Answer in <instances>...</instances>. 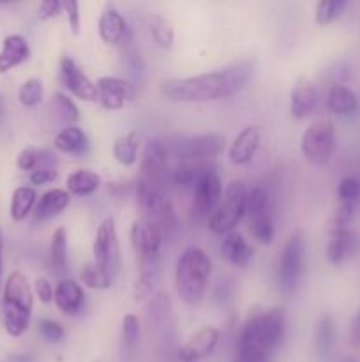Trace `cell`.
Listing matches in <instances>:
<instances>
[{"instance_id": "obj_1", "label": "cell", "mask_w": 360, "mask_h": 362, "mask_svg": "<svg viewBox=\"0 0 360 362\" xmlns=\"http://www.w3.org/2000/svg\"><path fill=\"white\" fill-rule=\"evenodd\" d=\"M254 74L253 60H236L222 69L175 78L161 83V94L173 103H210L240 94Z\"/></svg>"}, {"instance_id": "obj_2", "label": "cell", "mask_w": 360, "mask_h": 362, "mask_svg": "<svg viewBox=\"0 0 360 362\" xmlns=\"http://www.w3.org/2000/svg\"><path fill=\"white\" fill-rule=\"evenodd\" d=\"M286 332V315L281 306L249 310L236 338V352H254L272 357Z\"/></svg>"}, {"instance_id": "obj_3", "label": "cell", "mask_w": 360, "mask_h": 362, "mask_svg": "<svg viewBox=\"0 0 360 362\" xmlns=\"http://www.w3.org/2000/svg\"><path fill=\"white\" fill-rule=\"evenodd\" d=\"M210 272V257L201 247L189 246L180 253L175 264V290L184 304L198 306L203 300Z\"/></svg>"}, {"instance_id": "obj_4", "label": "cell", "mask_w": 360, "mask_h": 362, "mask_svg": "<svg viewBox=\"0 0 360 362\" xmlns=\"http://www.w3.org/2000/svg\"><path fill=\"white\" fill-rule=\"evenodd\" d=\"M34 308V290L27 276L20 271L11 272L6 279L2 299V318L7 334L20 338L30 325Z\"/></svg>"}, {"instance_id": "obj_5", "label": "cell", "mask_w": 360, "mask_h": 362, "mask_svg": "<svg viewBox=\"0 0 360 362\" xmlns=\"http://www.w3.org/2000/svg\"><path fill=\"white\" fill-rule=\"evenodd\" d=\"M136 204L141 212V218L155 223L164 233V239L172 237L179 230L175 209L172 200L157 189V186L141 179L136 184Z\"/></svg>"}, {"instance_id": "obj_6", "label": "cell", "mask_w": 360, "mask_h": 362, "mask_svg": "<svg viewBox=\"0 0 360 362\" xmlns=\"http://www.w3.org/2000/svg\"><path fill=\"white\" fill-rule=\"evenodd\" d=\"M247 197H249V189L246 184L242 180H232L226 186L219 205L208 218V228L217 235H226V233L233 232L246 216Z\"/></svg>"}, {"instance_id": "obj_7", "label": "cell", "mask_w": 360, "mask_h": 362, "mask_svg": "<svg viewBox=\"0 0 360 362\" xmlns=\"http://www.w3.org/2000/svg\"><path fill=\"white\" fill-rule=\"evenodd\" d=\"M306 272V237L302 230H296L284 243L277 262V285L286 296L299 288Z\"/></svg>"}, {"instance_id": "obj_8", "label": "cell", "mask_w": 360, "mask_h": 362, "mask_svg": "<svg viewBox=\"0 0 360 362\" xmlns=\"http://www.w3.org/2000/svg\"><path fill=\"white\" fill-rule=\"evenodd\" d=\"M335 127L330 120H318L311 124L300 138V151L311 165L323 166L335 152Z\"/></svg>"}, {"instance_id": "obj_9", "label": "cell", "mask_w": 360, "mask_h": 362, "mask_svg": "<svg viewBox=\"0 0 360 362\" xmlns=\"http://www.w3.org/2000/svg\"><path fill=\"white\" fill-rule=\"evenodd\" d=\"M247 230L251 237L261 244L274 240V219H272L270 197L263 187H253L247 197Z\"/></svg>"}, {"instance_id": "obj_10", "label": "cell", "mask_w": 360, "mask_h": 362, "mask_svg": "<svg viewBox=\"0 0 360 362\" xmlns=\"http://www.w3.org/2000/svg\"><path fill=\"white\" fill-rule=\"evenodd\" d=\"M131 246L140 260L141 267L145 265H157L161 257L162 244H164V233L155 223L140 218L131 225Z\"/></svg>"}, {"instance_id": "obj_11", "label": "cell", "mask_w": 360, "mask_h": 362, "mask_svg": "<svg viewBox=\"0 0 360 362\" xmlns=\"http://www.w3.org/2000/svg\"><path fill=\"white\" fill-rule=\"evenodd\" d=\"M94 262L115 279L120 272V246L119 235H116V225L113 218H104L95 232L94 246Z\"/></svg>"}, {"instance_id": "obj_12", "label": "cell", "mask_w": 360, "mask_h": 362, "mask_svg": "<svg viewBox=\"0 0 360 362\" xmlns=\"http://www.w3.org/2000/svg\"><path fill=\"white\" fill-rule=\"evenodd\" d=\"M226 148V140L219 133H201L194 136L180 138L172 145V152L187 163H201L205 159L217 158Z\"/></svg>"}, {"instance_id": "obj_13", "label": "cell", "mask_w": 360, "mask_h": 362, "mask_svg": "<svg viewBox=\"0 0 360 362\" xmlns=\"http://www.w3.org/2000/svg\"><path fill=\"white\" fill-rule=\"evenodd\" d=\"M224 189H222V180L219 173L212 166H207L196 184L193 186V216L201 221L208 219L215 207L221 202Z\"/></svg>"}, {"instance_id": "obj_14", "label": "cell", "mask_w": 360, "mask_h": 362, "mask_svg": "<svg viewBox=\"0 0 360 362\" xmlns=\"http://www.w3.org/2000/svg\"><path fill=\"white\" fill-rule=\"evenodd\" d=\"M60 80L62 85L81 101H97V88L69 55L60 57Z\"/></svg>"}, {"instance_id": "obj_15", "label": "cell", "mask_w": 360, "mask_h": 362, "mask_svg": "<svg viewBox=\"0 0 360 362\" xmlns=\"http://www.w3.org/2000/svg\"><path fill=\"white\" fill-rule=\"evenodd\" d=\"M169 148L161 138H148L143 145L140 159V170L143 180L154 184L162 179L166 173V165H168Z\"/></svg>"}, {"instance_id": "obj_16", "label": "cell", "mask_w": 360, "mask_h": 362, "mask_svg": "<svg viewBox=\"0 0 360 362\" xmlns=\"http://www.w3.org/2000/svg\"><path fill=\"white\" fill-rule=\"evenodd\" d=\"M219 339H221V332L219 329L212 327V325H205L200 331L194 332L186 345L179 350L180 362H200L205 357L212 356L214 350L217 349Z\"/></svg>"}, {"instance_id": "obj_17", "label": "cell", "mask_w": 360, "mask_h": 362, "mask_svg": "<svg viewBox=\"0 0 360 362\" xmlns=\"http://www.w3.org/2000/svg\"><path fill=\"white\" fill-rule=\"evenodd\" d=\"M360 253V235L352 228L328 233L325 257L330 265H341Z\"/></svg>"}, {"instance_id": "obj_18", "label": "cell", "mask_w": 360, "mask_h": 362, "mask_svg": "<svg viewBox=\"0 0 360 362\" xmlns=\"http://www.w3.org/2000/svg\"><path fill=\"white\" fill-rule=\"evenodd\" d=\"M95 88H97V101L104 110H115L124 108V105L129 99V83L119 76H99L95 81Z\"/></svg>"}, {"instance_id": "obj_19", "label": "cell", "mask_w": 360, "mask_h": 362, "mask_svg": "<svg viewBox=\"0 0 360 362\" xmlns=\"http://www.w3.org/2000/svg\"><path fill=\"white\" fill-rule=\"evenodd\" d=\"M53 303L67 317H74L83 310L85 290L76 279L62 278L55 285L53 292Z\"/></svg>"}, {"instance_id": "obj_20", "label": "cell", "mask_w": 360, "mask_h": 362, "mask_svg": "<svg viewBox=\"0 0 360 362\" xmlns=\"http://www.w3.org/2000/svg\"><path fill=\"white\" fill-rule=\"evenodd\" d=\"M99 37L108 46H120L127 37V21L115 6H104L97 21Z\"/></svg>"}, {"instance_id": "obj_21", "label": "cell", "mask_w": 360, "mask_h": 362, "mask_svg": "<svg viewBox=\"0 0 360 362\" xmlns=\"http://www.w3.org/2000/svg\"><path fill=\"white\" fill-rule=\"evenodd\" d=\"M261 141V133L258 126H247L236 134V138L233 140L232 147L228 151V159L232 165L235 166H244L247 163H251V159L254 158V154L260 148Z\"/></svg>"}, {"instance_id": "obj_22", "label": "cell", "mask_w": 360, "mask_h": 362, "mask_svg": "<svg viewBox=\"0 0 360 362\" xmlns=\"http://www.w3.org/2000/svg\"><path fill=\"white\" fill-rule=\"evenodd\" d=\"M71 204V194L66 189H60V187H53L48 189L35 204L34 212H32V218L34 223H46L49 219L56 218V216L62 214Z\"/></svg>"}, {"instance_id": "obj_23", "label": "cell", "mask_w": 360, "mask_h": 362, "mask_svg": "<svg viewBox=\"0 0 360 362\" xmlns=\"http://www.w3.org/2000/svg\"><path fill=\"white\" fill-rule=\"evenodd\" d=\"M318 106V88L307 78H299L292 90V105L289 112L295 119L304 120L316 110Z\"/></svg>"}, {"instance_id": "obj_24", "label": "cell", "mask_w": 360, "mask_h": 362, "mask_svg": "<svg viewBox=\"0 0 360 362\" xmlns=\"http://www.w3.org/2000/svg\"><path fill=\"white\" fill-rule=\"evenodd\" d=\"M30 57V46L27 39L20 34H11L4 39L2 49H0V74L14 69L27 62Z\"/></svg>"}, {"instance_id": "obj_25", "label": "cell", "mask_w": 360, "mask_h": 362, "mask_svg": "<svg viewBox=\"0 0 360 362\" xmlns=\"http://www.w3.org/2000/svg\"><path fill=\"white\" fill-rule=\"evenodd\" d=\"M221 257L224 258L228 264L235 265V267H246L251 260H253V247L246 240V237L240 232L233 230V232L226 233L222 239L221 247Z\"/></svg>"}, {"instance_id": "obj_26", "label": "cell", "mask_w": 360, "mask_h": 362, "mask_svg": "<svg viewBox=\"0 0 360 362\" xmlns=\"http://www.w3.org/2000/svg\"><path fill=\"white\" fill-rule=\"evenodd\" d=\"M53 147L62 154L83 156L88 151V138L85 131L78 126H66L56 133Z\"/></svg>"}, {"instance_id": "obj_27", "label": "cell", "mask_w": 360, "mask_h": 362, "mask_svg": "<svg viewBox=\"0 0 360 362\" xmlns=\"http://www.w3.org/2000/svg\"><path fill=\"white\" fill-rule=\"evenodd\" d=\"M327 106L334 115L337 117H352L359 110V99L355 92L349 87L341 83L332 85L327 94Z\"/></svg>"}, {"instance_id": "obj_28", "label": "cell", "mask_w": 360, "mask_h": 362, "mask_svg": "<svg viewBox=\"0 0 360 362\" xmlns=\"http://www.w3.org/2000/svg\"><path fill=\"white\" fill-rule=\"evenodd\" d=\"M49 265L56 276H64L69 271V246H67V232L59 226L53 230L49 243Z\"/></svg>"}, {"instance_id": "obj_29", "label": "cell", "mask_w": 360, "mask_h": 362, "mask_svg": "<svg viewBox=\"0 0 360 362\" xmlns=\"http://www.w3.org/2000/svg\"><path fill=\"white\" fill-rule=\"evenodd\" d=\"M138 156H140V136L136 131H129L126 134H120L113 141V158L119 165L133 166L136 165Z\"/></svg>"}, {"instance_id": "obj_30", "label": "cell", "mask_w": 360, "mask_h": 362, "mask_svg": "<svg viewBox=\"0 0 360 362\" xmlns=\"http://www.w3.org/2000/svg\"><path fill=\"white\" fill-rule=\"evenodd\" d=\"M101 175L90 170H76L67 177L66 191L74 197H90L101 186Z\"/></svg>"}, {"instance_id": "obj_31", "label": "cell", "mask_w": 360, "mask_h": 362, "mask_svg": "<svg viewBox=\"0 0 360 362\" xmlns=\"http://www.w3.org/2000/svg\"><path fill=\"white\" fill-rule=\"evenodd\" d=\"M37 204V193L30 186H20L13 191L11 197V219L14 223H20L27 218L30 212H34Z\"/></svg>"}, {"instance_id": "obj_32", "label": "cell", "mask_w": 360, "mask_h": 362, "mask_svg": "<svg viewBox=\"0 0 360 362\" xmlns=\"http://www.w3.org/2000/svg\"><path fill=\"white\" fill-rule=\"evenodd\" d=\"M314 341H316V350L321 357L330 356L335 343V322L330 313H325L318 320L316 331H314Z\"/></svg>"}, {"instance_id": "obj_33", "label": "cell", "mask_w": 360, "mask_h": 362, "mask_svg": "<svg viewBox=\"0 0 360 362\" xmlns=\"http://www.w3.org/2000/svg\"><path fill=\"white\" fill-rule=\"evenodd\" d=\"M172 317V300L169 296L164 292H157L152 296L150 303L147 306V318L150 327H164Z\"/></svg>"}, {"instance_id": "obj_34", "label": "cell", "mask_w": 360, "mask_h": 362, "mask_svg": "<svg viewBox=\"0 0 360 362\" xmlns=\"http://www.w3.org/2000/svg\"><path fill=\"white\" fill-rule=\"evenodd\" d=\"M159 281V267L157 265H145L141 267L136 281L133 285L134 300H145L154 293L155 285Z\"/></svg>"}, {"instance_id": "obj_35", "label": "cell", "mask_w": 360, "mask_h": 362, "mask_svg": "<svg viewBox=\"0 0 360 362\" xmlns=\"http://www.w3.org/2000/svg\"><path fill=\"white\" fill-rule=\"evenodd\" d=\"M141 336V324L136 315L127 313L122 318V329H120V339H122V350L127 356H133L138 349Z\"/></svg>"}, {"instance_id": "obj_36", "label": "cell", "mask_w": 360, "mask_h": 362, "mask_svg": "<svg viewBox=\"0 0 360 362\" xmlns=\"http://www.w3.org/2000/svg\"><path fill=\"white\" fill-rule=\"evenodd\" d=\"M80 279L87 288L106 290L112 286L113 279L108 272L102 271L95 262H87L80 271Z\"/></svg>"}, {"instance_id": "obj_37", "label": "cell", "mask_w": 360, "mask_h": 362, "mask_svg": "<svg viewBox=\"0 0 360 362\" xmlns=\"http://www.w3.org/2000/svg\"><path fill=\"white\" fill-rule=\"evenodd\" d=\"M150 35L155 45L162 49H172L175 45V30L172 23L162 16H155L150 23Z\"/></svg>"}, {"instance_id": "obj_38", "label": "cell", "mask_w": 360, "mask_h": 362, "mask_svg": "<svg viewBox=\"0 0 360 362\" xmlns=\"http://www.w3.org/2000/svg\"><path fill=\"white\" fill-rule=\"evenodd\" d=\"M346 9V0H320L314 7V21L318 25H328L341 16Z\"/></svg>"}, {"instance_id": "obj_39", "label": "cell", "mask_w": 360, "mask_h": 362, "mask_svg": "<svg viewBox=\"0 0 360 362\" xmlns=\"http://www.w3.org/2000/svg\"><path fill=\"white\" fill-rule=\"evenodd\" d=\"M205 170H207V165H203V163H184V165L176 166L172 179L176 186L193 187Z\"/></svg>"}, {"instance_id": "obj_40", "label": "cell", "mask_w": 360, "mask_h": 362, "mask_svg": "<svg viewBox=\"0 0 360 362\" xmlns=\"http://www.w3.org/2000/svg\"><path fill=\"white\" fill-rule=\"evenodd\" d=\"M42 95H44V87H42V81L39 78L25 80L23 85L20 87V92H18V99H20L25 108L37 106L42 101Z\"/></svg>"}, {"instance_id": "obj_41", "label": "cell", "mask_w": 360, "mask_h": 362, "mask_svg": "<svg viewBox=\"0 0 360 362\" xmlns=\"http://www.w3.org/2000/svg\"><path fill=\"white\" fill-rule=\"evenodd\" d=\"M52 106L55 108V112L59 113L60 119H62L64 122H67V126H73L74 122L80 120V110H78L76 103H74L69 95L64 94V92H56V94L53 95Z\"/></svg>"}, {"instance_id": "obj_42", "label": "cell", "mask_w": 360, "mask_h": 362, "mask_svg": "<svg viewBox=\"0 0 360 362\" xmlns=\"http://www.w3.org/2000/svg\"><path fill=\"white\" fill-rule=\"evenodd\" d=\"M355 219V205L352 204H339V207L332 212L327 221V232H341V230L349 228V225Z\"/></svg>"}, {"instance_id": "obj_43", "label": "cell", "mask_w": 360, "mask_h": 362, "mask_svg": "<svg viewBox=\"0 0 360 362\" xmlns=\"http://www.w3.org/2000/svg\"><path fill=\"white\" fill-rule=\"evenodd\" d=\"M37 332L46 343H52V345L62 343L66 338V331H64L62 325L55 320H49V318H41L37 322Z\"/></svg>"}, {"instance_id": "obj_44", "label": "cell", "mask_w": 360, "mask_h": 362, "mask_svg": "<svg viewBox=\"0 0 360 362\" xmlns=\"http://www.w3.org/2000/svg\"><path fill=\"white\" fill-rule=\"evenodd\" d=\"M337 197L341 204L355 205L360 200V180L356 177H344L337 186Z\"/></svg>"}, {"instance_id": "obj_45", "label": "cell", "mask_w": 360, "mask_h": 362, "mask_svg": "<svg viewBox=\"0 0 360 362\" xmlns=\"http://www.w3.org/2000/svg\"><path fill=\"white\" fill-rule=\"evenodd\" d=\"M37 163H39V151L35 147H32V145L21 148L20 154H18L16 158L18 168L23 170V172L32 173L34 170H37Z\"/></svg>"}, {"instance_id": "obj_46", "label": "cell", "mask_w": 360, "mask_h": 362, "mask_svg": "<svg viewBox=\"0 0 360 362\" xmlns=\"http://www.w3.org/2000/svg\"><path fill=\"white\" fill-rule=\"evenodd\" d=\"M64 11L67 14V23H69L71 32L74 35H80L81 32V14H80V4L74 0H67L64 2Z\"/></svg>"}, {"instance_id": "obj_47", "label": "cell", "mask_w": 360, "mask_h": 362, "mask_svg": "<svg viewBox=\"0 0 360 362\" xmlns=\"http://www.w3.org/2000/svg\"><path fill=\"white\" fill-rule=\"evenodd\" d=\"M62 11H64V2H60V0H42V2L39 4L37 16L41 21H48L52 20V18L59 16Z\"/></svg>"}, {"instance_id": "obj_48", "label": "cell", "mask_w": 360, "mask_h": 362, "mask_svg": "<svg viewBox=\"0 0 360 362\" xmlns=\"http://www.w3.org/2000/svg\"><path fill=\"white\" fill-rule=\"evenodd\" d=\"M53 292H55V288L52 286V283H49L46 278H42V276L34 281V293L39 297V300H41L42 304L52 303Z\"/></svg>"}, {"instance_id": "obj_49", "label": "cell", "mask_w": 360, "mask_h": 362, "mask_svg": "<svg viewBox=\"0 0 360 362\" xmlns=\"http://www.w3.org/2000/svg\"><path fill=\"white\" fill-rule=\"evenodd\" d=\"M30 182L34 186H44V184L53 182V180L59 179V170H52V168H37L30 173Z\"/></svg>"}, {"instance_id": "obj_50", "label": "cell", "mask_w": 360, "mask_h": 362, "mask_svg": "<svg viewBox=\"0 0 360 362\" xmlns=\"http://www.w3.org/2000/svg\"><path fill=\"white\" fill-rule=\"evenodd\" d=\"M349 345L355 350L360 349V308L353 315L352 325H349Z\"/></svg>"}, {"instance_id": "obj_51", "label": "cell", "mask_w": 360, "mask_h": 362, "mask_svg": "<svg viewBox=\"0 0 360 362\" xmlns=\"http://www.w3.org/2000/svg\"><path fill=\"white\" fill-rule=\"evenodd\" d=\"M37 168H52L56 170V158L49 151H39V163Z\"/></svg>"}, {"instance_id": "obj_52", "label": "cell", "mask_w": 360, "mask_h": 362, "mask_svg": "<svg viewBox=\"0 0 360 362\" xmlns=\"http://www.w3.org/2000/svg\"><path fill=\"white\" fill-rule=\"evenodd\" d=\"M2 250H4V235L0 232V276H2Z\"/></svg>"}, {"instance_id": "obj_53", "label": "cell", "mask_w": 360, "mask_h": 362, "mask_svg": "<svg viewBox=\"0 0 360 362\" xmlns=\"http://www.w3.org/2000/svg\"><path fill=\"white\" fill-rule=\"evenodd\" d=\"M4 113H6V105H4V98L0 94V120L4 119Z\"/></svg>"}, {"instance_id": "obj_54", "label": "cell", "mask_w": 360, "mask_h": 362, "mask_svg": "<svg viewBox=\"0 0 360 362\" xmlns=\"http://www.w3.org/2000/svg\"><path fill=\"white\" fill-rule=\"evenodd\" d=\"M0 362H6V361H2V359H0Z\"/></svg>"}]
</instances>
